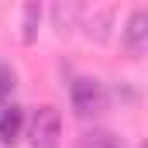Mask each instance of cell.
Listing matches in <instances>:
<instances>
[{"mask_svg":"<svg viewBox=\"0 0 148 148\" xmlns=\"http://www.w3.org/2000/svg\"><path fill=\"white\" fill-rule=\"evenodd\" d=\"M14 86H17V73H14L7 62H0V107H3V103H10Z\"/></svg>","mask_w":148,"mask_h":148,"instance_id":"obj_8","label":"cell"},{"mask_svg":"<svg viewBox=\"0 0 148 148\" xmlns=\"http://www.w3.org/2000/svg\"><path fill=\"white\" fill-rule=\"evenodd\" d=\"M121 45H124V52H127L131 59H141V52H145V45H148V14L141 7L131 10L127 24H124V31H121Z\"/></svg>","mask_w":148,"mask_h":148,"instance_id":"obj_3","label":"cell"},{"mask_svg":"<svg viewBox=\"0 0 148 148\" xmlns=\"http://www.w3.org/2000/svg\"><path fill=\"white\" fill-rule=\"evenodd\" d=\"M28 141L31 148H59L62 141V114L55 107H38L28 124Z\"/></svg>","mask_w":148,"mask_h":148,"instance_id":"obj_2","label":"cell"},{"mask_svg":"<svg viewBox=\"0 0 148 148\" xmlns=\"http://www.w3.org/2000/svg\"><path fill=\"white\" fill-rule=\"evenodd\" d=\"M24 131V110L17 103H3L0 107V141L3 145H14Z\"/></svg>","mask_w":148,"mask_h":148,"instance_id":"obj_5","label":"cell"},{"mask_svg":"<svg viewBox=\"0 0 148 148\" xmlns=\"http://www.w3.org/2000/svg\"><path fill=\"white\" fill-rule=\"evenodd\" d=\"M69 103H73L76 117L90 121V117H100L110 107V97H107V86L97 76H76L73 86H69Z\"/></svg>","mask_w":148,"mask_h":148,"instance_id":"obj_1","label":"cell"},{"mask_svg":"<svg viewBox=\"0 0 148 148\" xmlns=\"http://www.w3.org/2000/svg\"><path fill=\"white\" fill-rule=\"evenodd\" d=\"M38 24H41V0H24V14H21V41L24 45L38 41Z\"/></svg>","mask_w":148,"mask_h":148,"instance_id":"obj_6","label":"cell"},{"mask_svg":"<svg viewBox=\"0 0 148 148\" xmlns=\"http://www.w3.org/2000/svg\"><path fill=\"white\" fill-rule=\"evenodd\" d=\"M79 17H83V0H55L52 3V24L59 35L73 31L79 24Z\"/></svg>","mask_w":148,"mask_h":148,"instance_id":"obj_4","label":"cell"},{"mask_svg":"<svg viewBox=\"0 0 148 148\" xmlns=\"http://www.w3.org/2000/svg\"><path fill=\"white\" fill-rule=\"evenodd\" d=\"M76 148H127V145H124V138H117L114 131H103V127H93V131L79 134V141H76Z\"/></svg>","mask_w":148,"mask_h":148,"instance_id":"obj_7","label":"cell"}]
</instances>
